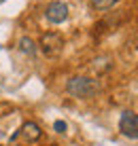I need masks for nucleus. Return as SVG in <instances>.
<instances>
[{
  "instance_id": "8",
  "label": "nucleus",
  "mask_w": 138,
  "mask_h": 146,
  "mask_svg": "<svg viewBox=\"0 0 138 146\" xmlns=\"http://www.w3.org/2000/svg\"><path fill=\"white\" fill-rule=\"evenodd\" d=\"M53 129H55L58 133H66V129H68V127H66L64 121H55V123H53Z\"/></svg>"
},
{
  "instance_id": "4",
  "label": "nucleus",
  "mask_w": 138,
  "mask_h": 146,
  "mask_svg": "<svg viewBox=\"0 0 138 146\" xmlns=\"http://www.w3.org/2000/svg\"><path fill=\"white\" fill-rule=\"evenodd\" d=\"M45 17H47V21H51V23L66 21V19H68V7H66V2H60V0L49 2L47 9H45Z\"/></svg>"
},
{
  "instance_id": "6",
  "label": "nucleus",
  "mask_w": 138,
  "mask_h": 146,
  "mask_svg": "<svg viewBox=\"0 0 138 146\" xmlns=\"http://www.w3.org/2000/svg\"><path fill=\"white\" fill-rule=\"evenodd\" d=\"M19 49H21L25 55H34V53H36V42H34L32 38L23 36L21 40H19Z\"/></svg>"
},
{
  "instance_id": "9",
  "label": "nucleus",
  "mask_w": 138,
  "mask_h": 146,
  "mask_svg": "<svg viewBox=\"0 0 138 146\" xmlns=\"http://www.w3.org/2000/svg\"><path fill=\"white\" fill-rule=\"evenodd\" d=\"M11 146H21V144H11Z\"/></svg>"
},
{
  "instance_id": "2",
  "label": "nucleus",
  "mask_w": 138,
  "mask_h": 146,
  "mask_svg": "<svg viewBox=\"0 0 138 146\" xmlns=\"http://www.w3.org/2000/svg\"><path fill=\"white\" fill-rule=\"evenodd\" d=\"M64 49V38L62 34L58 32H45L43 36H40V51H43L47 57H55V55H60Z\"/></svg>"
},
{
  "instance_id": "10",
  "label": "nucleus",
  "mask_w": 138,
  "mask_h": 146,
  "mask_svg": "<svg viewBox=\"0 0 138 146\" xmlns=\"http://www.w3.org/2000/svg\"><path fill=\"white\" fill-rule=\"evenodd\" d=\"M0 2H4V0H0Z\"/></svg>"
},
{
  "instance_id": "5",
  "label": "nucleus",
  "mask_w": 138,
  "mask_h": 146,
  "mask_svg": "<svg viewBox=\"0 0 138 146\" xmlns=\"http://www.w3.org/2000/svg\"><path fill=\"white\" fill-rule=\"evenodd\" d=\"M19 133H21L23 140H25V142H30V144L38 142V140L43 138V129H40L34 121H25V123L21 125V129H19Z\"/></svg>"
},
{
  "instance_id": "7",
  "label": "nucleus",
  "mask_w": 138,
  "mask_h": 146,
  "mask_svg": "<svg viewBox=\"0 0 138 146\" xmlns=\"http://www.w3.org/2000/svg\"><path fill=\"white\" fill-rule=\"evenodd\" d=\"M89 2H91V7H94V9H98V11H106V9H111V7H113L117 0H89Z\"/></svg>"
},
{
  "instance_id": "3",
  "label": "nucleus",
  "mask_w": 138,
  "mask_h": 146,
  "mask_svg": "<svg viewBox=\"0 0 138 146\" xmlns=\"http://www.w3.org/2000/svg\"><path fill=\"white\" fill-rule=\"evenodd\" d=\"M119 131L125 135V138H132V140H138V114L136 112H123L121 114V121H119Z\"/></svg>"
},
{
  "instance_id": "1",
  "label": "nucleus",
  "mask_w": 138,
  "mask_h": 146,
  "mask_svg": "<svg viewBox=\"0 0 138 146\" xmlns=\"http://www.w3.org/2000/svg\"><path fill=\"white\" fill-rule=\"evenodd\" d=\"M66 91L79 100H87V98H94L98 93V83L87 78V76H72L66 83Z\"/></svg>"
}]
</instances>
